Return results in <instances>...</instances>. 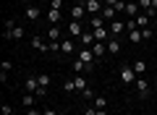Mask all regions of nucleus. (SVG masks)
Listing matches in <instances>:
<instances>
[{"label":"nucleus","instance_id":"obj_23","mask_svg":"<svg viewBox=\"0 0 157 115\" xmlns=\"http://www.w3.org/2000/svg\"><path fill=\"white\" fill-rule=\"evenodd\" d=\"M92 29H102V26H107V21H105V18H102V16H92Z\"/></svg>","mask_w":157,"mask_h":115},{"label":"nucleus","instance_id":"obj_1","mask_svg":"<svg viewBox=\"0 0 157 115\" xmlns=\"http://www.w3.org/2000/svg\"><path fill=\"white\" fill-rule=\"evenodd\" d=\"M136 71H134V66H128V63H126V66H121V81L126 84V86H131V84H136Z\"/></svg>","mask_w":157,"mask_h":115},{"label":"nucleus","instance_id":"obj_36","mask_svg":"<svg viewBox=\"0 0 157 115\" xmlns=\"http://www.w3.org/2000/svg\"><path fill=\"white\" fill-rule=\"evenodd\" d=\"M94 113H97V107H86L84 110V115H94Z\"/></svg>","mask_w":157,"mask_h":115},{"label":"nucleus","instance_id":"obj_37","mask_svg":"<svg viewBox=\"0 0 157 115\" xmlns=\"http://www.w3.org/2000/svg\"><path fill=\"white\" fill-rule=\"evenodd\" d=\"M107 6H118V3H121V0H105Z\"/></svg>","mask_w":157,"mask_h":115},{"label":"nucleus","instance_id":"obj_35","mask_svg":"<svg viewBox=\"0 0 157 115\" xmlns=\"http://www.w3.org/2000/svg\"><path fill=\"white\" fill-rule=\"evenodd\" d=\"M26 115H42V110H34V107H26Z\"/></svg>","mask_w":157,"mask_h":115},{"label":"nucleus","instance_id":"obj_14","mask_svg":"<svg viewBox=\"0 0 157 115\" xmlns=\"http://www.w3.org/2000/svg\"><path fill=\"white\" fill-rule=\"evenodd\" d=\"M68 34H71V37H81V34H84L81 24H78V21H71V24H68Z\"/></svg>","mask_w":157,"mask_h":115},{"label":"nucleus","instance_id":"obj_27","mask_svg":"<svg viewBox=\"0 0 157 115\" xmlns=\"http://www.w3.org/2000/svg\"><path fill=\"white\" fill-rule=\"evenodd\" d=\"M37 81H39V86H50V76H47V73H42V76H37Z\"/></svg>","mask_w":157,"mask_h":115},{"label":"nucleus","instance_id":"obj_16","mask_svg":"<svg viewBox=\"0 0 157 115\" xmlns=\"http://www.w3.org/2000/svg\"><path fill=\"white\" fill-rule=\"evenodd\" d=\"M71 66H73V71H76V76H78V73H84V71H92V68L86 66V63H81V60H78V58H76V60L71 63Z\"/></svg>","mask_w":157,"mask_h":115},{"label":"nucleus","instance_id":"obj_38","mask_svg":"<svg viewBox=\"0 0 157 115\" xmlns=\"http://www.w3.org/2000/svg\"><path fill=\"white\" fill-rule=\"evenodd\" d=\"M94 115H107V113H105V110H97V113H94Z\"/></svg>","mask_w":157,"mask_h":115},{"label":"nucleus","instance_id":"obj_28","mask_svg":"<svg viewBox=\"0 0 157 115\" xmlns=\"http://www.w3.org/2000/svg\"><path fill=\"white\" fill-rule=\"evenodd\" d=\"M63 89H66V92H76V81H73V79H66Z\"/></svg>","mask_w":157,"mask_h":115},{"label":"nucleus","instance_id":"obj_18","mask_svg":"<svg viewBox=\"0 0 157 115\" xmlns=\"http://www.w3.org/2000/svg\"><path fill=\"white\" fill-rule=\"evenodd\" d=\"M26 18L29 21H37L39 18V8L37 6H26Z\"/></svg>","mask_w":157,"mask_h":115},{"label":"nucleus","instance_id":"obj_19","mask_svg":"<svg viewBox=\"0 0 157 115\" xmlns=\"http://www.w3.org/2000/svg\"><path fill=\"white\" fill-rule=\"evenodd\" d=\"M73 50H76V47H73V42H71V39H63V42H60V52L73 55Z\"/></svg>","mask_w":157,"mask_h":115},{"label":"nucleus","instance_id":"obj_6","mask_svg":"<svg viewBox=\"0 0 157 115\" xmlns=\"http://www.w3.org/2000/svg\"><path fill=\"white\" fill-rule=\"evenodd\" d=\"M71 18H73V21H81V18H86V8L81 6V3H76V6L71 8Z\"/></svg>","mask_w":157,"mask_h":115},{"label":"nucleus","instance_id":"obj_17","mask_svg":"<svg viewBox=\"0 0 157 115\" xmlns=\"http://www.w3.org/2000/svg\"><path fill=\"white\" fill-rule=\"evenodd\" d=\"M55 39H60V26H50L47 29V42H55Z\"/></svg>","mask_w":157,"mask_h":115},{"label":"nucleus","instance_id":"obj_39","mask_svg":"<svg viewBox=\"0 0 157 115\" xmlns=\"http://www.w3.org/2000/svg\"><path fill=\"white\" fill-rule=\"evenodd\" d=\"M155 26H157V16H155Z\"/></svg>","mask_w":157,"mask_h":115},{"label":"nucleus","instance_id":"obj_7","mask_svg":"<svg viewBox=\"0 0 157 115\" xmlns=\"http://www.w3.org/2000/svg\"><path fill=\"white\" fill-rule=\"evenodd\" d=\"M78 42L84 44V47H92V44L97 42V37H94V32H89V29H86V32L81 34V37H78Z\"/></svg>","mask_w":157,"mask_h":115},{"label":"nucleus","instance_id":"obj_29","mask_svg":"<svg viewBox=\"0 0 157 115\" xmlns=\"http://www.w3.org/2000/svg\"><path fill=\"white\" fill-rule=\"evenodd\" d=\"M13 71V63L11 60H3V66H0V73H11Z\"/></svg>","mask_w":157,"mask_h":115},{"label":"nucleus","instance_id":"obj_12","mask_svg":"<svg viewBox=\"0 0 157 115\" xmlns=\"http://www.w3.org/2000/svg\"><path fill=\"white\" fill-rule=\"evenodd\" d=\"M73 81H76V92H81V94H84L86 89H89V86H86V76H84V73L73 76Z\"/></svg>","mask_w":157,"mask_h":115},{"label":"nucleus","instance_id":"obj_11","mask_svg":"<svg viewBox=\"0 0 157 115\" xmlns=\"http://www.w3.org/2000/svg\"><path fill=\"white\" fill-rule=\"evenodd\" d=\"M24 86H26V92H29V94H34V97H37V89H39V81H37V76H29Z\"/></svg>","mask_w":157,"mask_h":115},{"label":"nucleus","instance_id":"obj_32","mask_svg":"<svg viewBox=\"0 0 157 115\" xmlns=\"http://www.w3.org/2000/svg\"><path fill=\"white\" fill-rule=\"evenodd\" d=\"M42 115H58V110L55 107H45V110H42Z\"/></svg>","mask_w":157,"mask_h":115},{"label":"nucleus","instance_id":"obj_4","mask_svg":"<svg viewBox=\"0 0 157 115\" xmlns=\"http://www.w3.org/2000/svg\"><path fill=\"white\" fill-rule=\"evenodd\" d=\"M136 92H139V97L144 99V97H149V81H147V79H136Z\"/></svg>","mask_w":157,"mask_h":115},{"label":"nucleus","instance_id":"obj_33","mask_svg":"<svg viewBox=\"0 0 157 115\" xmlns=\"http://www.w3.org/2000/svg\"><path fill=\"white\" fill-rule=\"evenodd\" d=\"M141 37H144V39H149V37H152V29H149V26H147V29H141Z\"/></svg>","mask_w":157,"mask_h":115},{"label":"nucleus","instance_id":"obj_13","mask_svg":"<svg viewBox=\"0 0 157 115\" xmlns=\"http://www.w3.org/2000/svg\"><path fill=\"white\" fill-rule=\"evenodd\" d=\"M118 52H121V42L115 37H110L107 39V55H118Z\"/></svg>","mask_w":157,"mask_h":115},{"label":"nucleus","instance_id":"obj_31","mask_svg":"<svg viewBox=\"0 0 157 115\" xmlns=\"http://www.w3.org/2000/svg\"><path fill=\"white\" fill-rule=\"evenodd\" d=\"M50 8H55V11H60V8H63V0H50Z\"/></svg>","mask_w":157,"mask_h":115},{"label":"nucleus","instance_id":"obj_10","mask_svg":"<svg viewBox=\"0 0 157 115\" xmlns=\"http://www.w3.org/2000/svg\"><path fill=\"white\" fill-rule=\"evenodd\" d=\"M100 16L105 18L107 24H110V21H115V16H118V11H115V8H113V6H105V8H102V13H100Z\"/></svg>","mask_w":157,"mask_h":115},{"label":"nucleus","instance_id":"obj_15","mask_svg":"<svg viewBox=\"0 0 157 115\" xmlns=\"http://www.w3.org/2000/svg\"><path fill=\"white\" fill-rule=\"evenodd\" d=\"M60 18H63V13H60V11H55V8H50V11H47V21H50L52 26H55Z\"/></svg>","mask_w":157,"mask_h":115},{"label":"nucleus","instance_id":"obj_34","mask_svg":"<svg viewBox=\"0 0 157 115\" xmlns=\"http://www.w3.org/2000/svg\"><path fill=\"white\" fill-rule=\"evenodd\" d=\"M3 115H13V107H11V105H3Z\"/></svg>","mask_w":157,"mask_h":115},{"label":"nucleus","instance_id":"obj_8","mask_svg":"<svg viewBox=\"0 0 157 115\" xmlns=\"http://www.w3.org/2000/svg\"><path fill=\"white\" fill-rule=\"evenodd\" d=\"M92 52H94V58H105L107 55V42H94L92 44Z\"/></svg>","mask_w":157,"mask_h":115},{"label":"nucleus","instance_id":"obj_30","mask_svg":"<svg viewBox=\"0 0 157 115\" xmlns=\"http://www.w3.org/2000/svg\"><path fill=\"white\" fill-rule=\"evenodd\" d=\"M139 8H141V11H149V8H152V0H139Z\"/></svg>","mask_w":157,"mask_h":115},{"label":"nucleus","instance_id":"obj_22","mask_svg":"<svg viewBox=\"0 0 157 115\" xmlns=\"http://www.w3.org/2000/svg\"><path fill=\"white\" fill-rule=\"evenodd\" d=\"M134 71H136V76H144L147 73V63L144 60H134Z\"/></svg>","mask_w":157,"mask_h":115},{"label":"nucleus","instance_id":"obj_3","mask_svg":"<svg viewBox=\"0 0 157 115\" xmlns=\"http://www.w3.org/2000/svg\"><path fill=\"white\" fill-rule=\"evenodd\" d=\"M81 6L86 8V13H89V16H100V13H102V8H105V6L100 3V0H81Z\"/></svg>","mask_w":157,"mask_h":115},{"label":"nucleus","instance_id":"obj_9","mask_svg":"<svg viewBox=\"0 0 157 115\" xmlns=\"http://www.w3.org/2000/svg\"><path fill=\"white\" fill-rule=\"evenodd\" d=\"M32 47L39 50V52H47V50H50V44H47L42 37H32Z\"/></svg>","mask_w":157,"mask_h":115},{"label":"nucleus","instance_id":"obj_2","mask_svg":"<svg viewBox=\"0 0 157 115\" xmlns=\"http://www.w3.org/2000/svg\"><path fill=\"white\" fill-rule=\"evenodd\" d=\"M76 58H78L81 63H86L89 68H94V60H97V58H94V52H92V47H81Z\"/></svg>","mask_w":157,"mask_h":115},{"label":"nucleus","instance_id":"obj_25","mask_svg":"<svg viewBox=\"0 0 157 115\" xmlns=\"http://www.w3.org/2000/svg\"><path fill=\"white\" fill-rule=\"evenodd\" d=\"M21 102H24V107H32V105L37 102V97H34V94H29V92H26V94H24V99H21Z\"/></svg>","mask_w":157,"mask_h":115},{"label":"nucleus","instance_id":"obj_5","mask_svg":"<svg viewBox=\"0 0 157 115\" xmlns=\"http://www.w3.org/2000/svg\"><path fill=\"white\" fill-rule=\"evenodd\" d=\"M107 29H110V37H118V34H123V32H126V24L115 18V21H110V24H107Z\"/></svg>","mask_w":157,"mask_h":115},{"label":"nucleus","instance_id":"obj_20","mask_svg":"<svg viewBox=\"0 0 157 115\" xmlns=\"http://www.w3.org/2000/svg\"><path fill=\"white\" fill-rule=\"evenodd\" d=\"M136 26L147 29V26H149V16H147V13H139V16H136Z\"/></svg>","mask_w":157,"mask_h":115},{"label":"nucleus","instance_id":"obj_24","mask_svg":"<svg viewBox=\"0 0 157 115\" xmlns=\"http://www.w3.org/2000/svg\"><path fill=\"white\" fill-rule=\"evenodd\" d=\"M126 13H128V16H139V13H141L139 3H128V6H126Z\"/></svg>","mask_w":157,"mask_h":115},{"label":"nucleus","instance_id":"obj_26","mask_svg":"<svg viewBox=\"0 0 157 115\" xmlns=\"http://www.w3.org/2000/svg\"><path fill=\"white\" fill-rule=\"evenodd\" d=\"M94 107H97V110H105V107H107V99H105V97H94Z\"/></svg>","mask_w":157,"mask_h":115},{"label":"nucleus","instance_id":"obj_21","mask_svg":"<svg viewBox=\"0 0 157 115\" xmlns=\"http://www.w3.org/2000/svg\"><path fill=\"white\" fill-rule=\"evenodd\" d=\"M128 34H131L128 39H131V42H134V44H139V42H144V37H141V29H131Z\"/></svg>","mask_w":157,"mask_h":115}]
</instances>
